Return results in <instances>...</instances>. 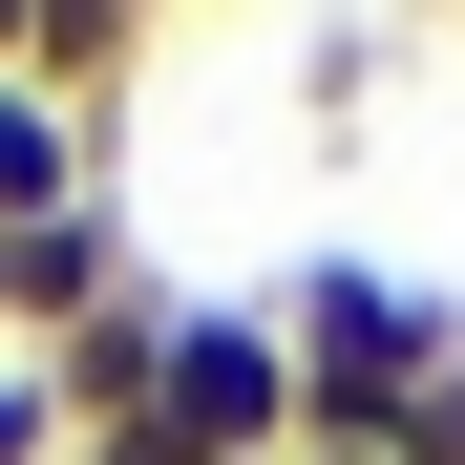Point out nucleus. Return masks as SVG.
<instances>
[{"label": "nucleus", "instance_id": "2", "mask_svg": "<svg viewBox=\"0 0 465 465\" xmlns=\"http://www.w3.org/2000/svg\"><path fill=\"white\" fill-rule=\"evenodd\" d=\"M170 444L191 465H296V339H275V296H170Z\"/></svg>", "mask_w": 465, "mask_h": 465}, {"label": "nucleus", "instance_id": "4", "mask_svg": "<svg viewBox=\"0 0 465 465\" xmlns=\"http://www.w3.org/2000/svg\"><path fill=\"white\" fill-rule=\"evenodd\" d=\"M85 191H127V148H106L85 106H43L22 64H0V232H22V212H85Z\"/></svg>", "mask_w": 465, "mask_h": 465}, {"label": "nucleus", "instance_id": "3", "mask_svg": "<svg viewBox=\"0 0 465 465\" xmlns=\"http://www.w3.org/2000/svg\"><path fill=\"white\" fill-rule=\"evenodd\" d=\"M106 296H148V254H127V191H85V212H22V232H0V360H64Z\"/></svg>", "mask_w": 465, "mask_h": 465}, {"label": "nucleus", "instance_id": "1", "mask_svg": "<svg viewBox=\"0 0 465 465\" xmlns=\"http://www.w3.org/2000/svg\"><path fill=\"white\" fill-rule=\"evenodd\" d=\"M275 339H296V465H381L402 402L465 360V296L402 254H296L275 275Z\"/></svg>", "mask_w": 465, "mask_h": 465}, {"label": "nucleus", "instance_id": "5", "mask_svg": "<svg viewBox=\"0 0 465 465\" xmlns=\"http://www.w3.org/2000/svg\"><path fill=\"white\" fill-rule=\"evenodd\" d=\"M381 465H465V360H444L423 402H402V444H381Z\"/></svg>", "mask_w": 465, "mask_h": 465}]
</instances>
